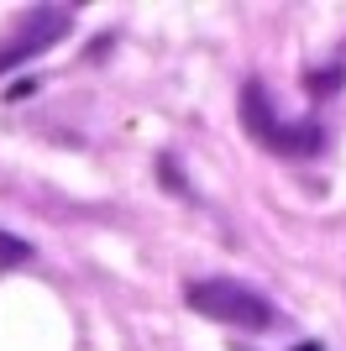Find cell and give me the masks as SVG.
Listing matches in <instances>:
<instances>
[{
	"mask_svg": "<svg viewBox=\"0 0 346 351\" xmlns=\"http://www.w3.org/2000/svg\"><path fill=\"white\" fill-rule=\"evenodd\" d=\"M242 126L246 136L262 147V152H273V158H320L325 147H331V132L320 126L315 116L304 121H284L268 100V89L257 79H246L242 84Z\"/></svg>",
	"mask_w": 346,
	"mask_h": 351,
	"instance_id": "1",
	"label": "cell"
},
{
	"mask_svg": "<svg viewBox=\"0 0 346 351\" xmlns=\"http://www.w3.org/2000/svg\"><path fill=\"white\" fill-rule=\"evenodd\" d=\"M73 32V5H32L21 21H16V32L0 43V73L21 69V63L43 58L53 43H63Z\"/></svg>",
	"mask_w": 346,
	"mask_h": 351,
	"instance_id": "3",
	"label": "cell"
},
{
	"mask_svg": "<svg viewBox=\"0 0 346 351\" xmlns=\"http://www.w3.org/2000/svg\"><path fill=\"white\" fill-rule=\"evenodd\" d=\"M294 351H325V346H320V341H304V346H294Z\"/></svg>",
	"mask_w": 346,
	"mask_h": 351,
	"instance_id": "6",
	"label": "cell"
},
{
	"mask_svg": "<svg viewBox=\"0 0 346 351\" xmlns=\"http://www.w3.org/2000/svg\"><path fill=\"white\" fill-rule=\"evenodd\" d=\"M304 84H310V95H331V89H346V63H331L325 73H310Z\"/></svg>",
	"mask_w": 346,
	"mask_h": 351,
	"instance_id": "5",
	"label": "cell"
},
{
	"mask_svg": "<svg viewBox=\"0 0 346 351\" xmlns=\"http://www.w3.org/2000/svg\"><path fill=\"white\" fill-rule=\"evenodd\" d=\"M184 304L194 309V315H205V320H216V325L257 330V336H268V330L284 325V315H278V304L268 299V293H257L252 283H242V278H226V273H216V278H194L184 289Z\"/></svg>",
	"mask_w": 346,
	"mask_h": 351,
	"instance_id": "2",
	"label": "cell"
},
{
	"mask_svg": "<svg viewBox=\"0 0 346 351\" xmlns=\"http://www.w3.org/2000/svg\"><path fill=\"white\" fill-rule=\"evenodd\" d=\"M32 257H37V247H32L27 236H16L0 226V273H16V267H27Z\"/></svg>",
	"mask_w": 346,
	"mask_h": 351,
	"instance_id": "4",
	"label": "cell"
}]
</instances>
